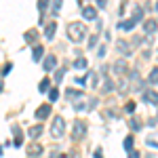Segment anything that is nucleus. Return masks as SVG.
<instances>
[{
	"label": "nucleus",
	"instance_id": "obj_1",
	"mask_svg": "<svg viewBox=\"0 0 158 158\" xmlns=\"http://www.w3.org/2000/svg\"><path fill=\"white\" fill-rule=\"evenodd\" d=\"M68 34H70V38H72V40L80 42V40L85 38V34H86V27H85L82 23H70V27H68Z\"/></svg>",
	"mask_w": 158,
	"mask_h": 158
},
{
	"label": "nucleus",
	"instance_id": "obj_2",
	"mask_svg": "<svg viewBox=\"0 0 158 158\" xmlns=\"http://www.w3.org/2000/svg\"><path fill=\"white\" fill-rule=\"evenodd\" d=\"M63 129H65V122H63V118H61V116H57V118H53L51 135H53V137H61V135H63Z\"/></svg>",
	"mask_w": 158,
	"mask_h": 158
},
{
	"label": "nucleus",
	"instance_id": "obj_3",
	"mask_svg": "<svg viewBox=\"0 0 158 158\" xmlns=\"http://www.w3.org/2000/svg\"><path fill=\"white\" fill-rule=\"evenodd\" d=\"M85 135H86V122L85 120H76V122H74L72 137H74V139H82Z\"/></svg>",
	"mask_w": 158,
	"mask_h": 158
},
{
	"label": "nucleus",
	"instance_id": "obj_4",
	"mask_svg": "<svg viewBox=\"0 0 158 158\" xmlns=\"http://www.w3.org/2000/svg\"><path fill=\"white\" fill-rule=\"evenodd\" d=\"M114 72L118 74L120 78H124V76L129 74V63H127L124 59H118L116 63H114Z\"/></svg>",
	"mask_w": 158,
	"mask_h": 158
},
{
	"label": "nucleus",
	"instance_id": "obj_5",
	"mask_svg": "<svg viewBox=\"0 0 158 158\" xmlns=\"http://www.w3.org/2000/svg\"><path fill=\"white\" fill-rule=\"evenodd\" d=\"M49 114H51V106H49V103H44V106H40V108L36 110V118H38V120L49 118Z\"/></svg>",
	"mask_w": 158,
	"mask_h": 158
},
{
	"label": "nucleus",
	"instance_id": "obj_6",
	"mask_svg": "<svg viewBox=\"0 0 158 158\" xmlns=\"http://www.w3.org/2000/svg\"><path fill=\"white\" fill-rule=\"evenodd\" d=\"M42 65H44V70H47V72L55 70V65H57V57H55V55H47V57H44V63H42Z\"/></svg>",
	"mask_w": 158,
	"mask_h": 158
},
{
	"label": "nucleus",
	"instance_id": "obj_7",
	"mask_svg": "<svg viewBox=\"0 0 158 158\" xmlns=\"http://www.w3.org/2000/svg\"><path fill=\"white\" fill-rule=\"evenodd\" d=\"M27 154H30V156H40V154H42V146L36 143V141L30 143V146H27Z\"/></svg>",
	"mask_w": 158,
	"mask_h": 158
},
{
	"label": "nucleus",
	"instance_id": "obj_8",
	"mask_svg": "<svg viewBox=\"0 0 158 158\" xmlns=\"http://www.w3.org/2000/svg\"><path fill=\"white\" fill-rule=\"evenodd\" d=\"M156 27H158V23L154 21V19H148L146 23H143V32H146V34H154Z\"/></svg>",
	"mask_w": 158,
	"mask_h": 158
},
{
	"label": "nucleus",
	"instance_id": "obj_9",
	"mask_svg": "<svg viewBox=\"0 0 158 158\" xmlns=\"http://www.w3.org/2000/svg\"><path fill=\"white\" fill-rule=\"evenodd\" d=\"M82 17H85V19H97V11H95L93 6H85V11H82Z\"/></svg>",
	"mask_w": 158,
	"mask_h": 158
},
{
	"label": "nucleus",
	"instance_id": "obj_10",
	"mask_svg": "<svg viewBox=\"0 0 158 158\" xmlns=\"http://www.w3.org/2000/svg\"><path fill=\"white\" fill-rule=\"evenodd\" d=\"M27 135H30L32 139H38V137L42 135V124H36V127H32V129L27 131Z\"/></svg>",
	"mask_w": 158,
	"mask_h": 158
},
{
	"label": "nucleus",
	"instance_id": "obj_11",
	"mask_svg": "<svg viewBox=\"0 0 158 158\" xmlns=\"http://www.w3.org/2000/svg\"><path fill=\"white\" fill-rule=\"evenodd\" d=\"M146 101L156 103V106H158V93H156V91H146Z\"/></svg>",
	"mask_w": 158,
	"mask_h": 158
},
{
	"label": "nucleus",
	"instance_id": "obj_12",
	"mask_svg": "<svg viewBox=\"0 0 158 158\" xmlns=\"http://www.w3.org/2000/svg\"><path fill=\"white\" fill-rule=\"evenodd\" d=\"M131 78H133V89H135V91H139V89H141V82H139V72H137V70H133Z\"/></svg>",
	"mask_w": 158,
	"mask_h": 158
},
{
	"label": "nucleus",
	"instance_id": "obj_13",
	"mask_svg": "<svg viewBox=\"0 0 158 158\" xmlns=\"http://www.w3.org/2000/svg\"><path fill=\"white\" fill-rule=\"evenodd\" d=\"M49 86H51L49 78H42V80H40V85H38V91H40V93H47V91H51Z\"/></svg>",
	"mask_w": 158,
	"mask_h": 158
},
{
	"label": "nucleus",
	"instance_id": "obj_14",
	"mask_svg": "<svg viewBox=\"0 0 158 158\" xmlns=\"http://www.w3.org/2000/svg\"><path fill=\"white\" fill-rule=\"evenodd\" d=\"M13 133H15V146H21V141H23L21 129H19V127H15V129H13Z\"/></svg>",
	"mask_w": 158,
	"mask_h": 158
},
{
	"label": "nucleus",
	"instance_id": "obj_15",
	"mask_svg": "<svg viewBox=\"0 0 158 158\" xmlns=\"http://www.w3.org/2000/svg\"><path fill=\"white\" fill-rule=\"evenodd\" d=\"M116 44H118V51H120V53H127V55H131V47H129L124 40H118Z\"/></svg>",
	"mask_w": 158,
	"mask_h": 158
},
{
	"label": "nucleus",
	"instance_id": "obj_16",
	"mask_svg": "<svg viewBox=\"0 0 158 158\" xmlns=\"http://www.w3.org/2000/svg\"><path fill=\"white\" fill-rule=\"evenodd\" d=\"M55 30H57V25H55V23H49V25H47V30H44V36L51 40V38L55 36Z\"/></svg>",
	"mask_w": 158,
	"mask_h": 158
},
{
	"label": "nucleus",
	"instance_id": "obj_17",
	"mask_svg": "<svg viewBox=\"0 0 158 158\" xmlns=\"http://www.w3.org/2000/svg\"><path fill=\"white\" fill-rule=\"evenodd\" d=\"M59 9H61V0H53L51 2V15H59Z\"/></svg>",
	"mask_w": 158,
	"mask_h": 158
},
{
	"label": "nucleus",
	"instance_id": "obj_18",
	"mask_svg": "<svg viewBox=\"0 0 158 158\" xmlns=\"http://www.w3.org/2000/svg\"><path fill=\"white\" fill-rule=\"evenodd\" d=\"M38 38V30H30V32H25V42H34Z\"/></svg>",
	"mask_w": 158,
	"mask_h": 158
},
{
	"label": "nucleus",
	"instance_id": "obj_19",
	"mask_svg": "<svg viewBox=\"0 0 158 158\" xmlns=\"http://www.w3.org/2000/svg\"><path fill=\"white\" fill-rule=\"evenodd\" d=\"M42 53H44V49H42V47H34V55H32V57H34V61H40L42 59Z\"/></svg>",
	"mask_w": 158,
	"mask_h": 158
},
{
	"label": "nucleus",
	"instance_id": "obj_20",
	"mask_svg": "<svg viewBox=\"0 0 158 158\" xmlns=\"http://www.w3.org/2000/svg\"><path fill=\"white\" fill-rule=\"evenodd\" d=\"M148 82H152V85H156V82H158V68H154V70L150 72V76H148Z\"/></svg>",
	"mask_w": 158,
	"mask_h": 158
},
{
	"label": "nucleus",
	"instance_id": "obj_21",
	"mask_svg": "<svg viewBox=\"0 0 158 158\" xmlns=\"http://www.w3.org/2000/svg\"><path fill=\"white\" fill-rule=\"evenodd\" d=\"M133 25H135V21H133V19H129V21H122V23L118 25V30H124V32H129Z\"/></svg>",
	"mask_w": 158,
	"mask_h": 158
},
{
	"label": "nucleus",
	"instance_id": "obj_22",
	"mask_svg": "<svg viewBox=\"0 0 158 158\" xmlns=\"http://www.w3.org/2000/svg\"><path fill=\"white\" fill-rule=\"evenodd\" d=\"M129 124H131V129H133V131H139V129H141V122H139L137 116H133V118L129 120Z\"/></svg>",
	"mask_w": 158,
	"mask_h": 158
},
{
	"label": "nucleus",
	"instance_id": "obj_23",
	"mask_svg": "<svg viewBox=\"0 0 158 158\" xmlns=\"http://www.w3.org/2000/svg\"><path fill=\"white\" fill-rule=\"evenodd\" d=\"M74 65H76L78 70H85V68H86V59H85V57H78V59L74 61Z\"/></svg>",
	"mask_w": 158,
	"mask_h": 158
},
{
	"label": "nucleus",
	"instance_id": "obj_24",
	"mask_svg": "<svg viewBox=\"0 0 158 158\" xmlns=\"http://www.w3.org/2000/svg\"><path fill=\"white\" fill-rule=\"evenodd\" d=\"M122 146H124V150H127V152H133V137H127Z\"/></svg>",
	"mask_w": 158,
	"mask_h": 158
},
{
	"label": "nucleus",
	"instance_id": "obj_25",
	"mask_svg": "<svg viewBox=\"0 0 158 158\" xmlns=\"http://www.w3.org/2000/svg\"><path fill=\"white\" fill-rule=\"evenodd\" d=\"M86 80H91V86L95 89V86H97V74H95V72H89V76H86Z\"/></svg>",
	"mask_w": 158,
	"mask_h": 158
},
{
	"label": "nucleus",
	"instance_id": "obj_26",
	"mask_svg": "<svg viewBox=\"0 0 158 158\" xmlns=\"http://www.w3.org/2000/svg\"><path fill=\"white\" fill-rule=\"evenodd\" d=\"M49 99L51 101H57V99H59V89H51L49 91Z\"/></svg>",
	"mask_w": 158,
	"mask_h": 158
},
{
	"label": "nucleus",
	"instance_id": "obj_27",
	"mask_svg": "<svg viewBox=\"0 0 158 158\" xmlns=\"http://www.w3.org/2000/svg\"><path fill=\"white\" fill-rule=\"evenodd\" d=\"M47 6H49V0H38V11L47 13Z\"/></svg>",
	"mask_w": 158,
	"mask_h": 158
},
{
	"label": "nucleus",
	"instance_id": "obj_28",
	"mask_svg": "<svg viewBox=\"0 0 158 158\" xmlns=\"http://www.w3.org/2000/svg\"><path fill=\"white\" fill-rule=\"evenodd\" d=\"M141 17H143V15H141V9L137 6V9H135V13H133V21H135V23H137V21H141Z\"/></svg>",
	"mask_w": 158,
	"mask_h": 158
},
{
	"label": "nucleus",
	"instance_id": "obj_29",
	"mask_svg": "<svg viewBox=\"0 0 158 158\" xmlns=\"http://www.w3.org/2000/svg\"><path fill=\"white\" fill-rule=\"evenodd\" d=\"M11 70H13V63H11V61H9V63H4V68H2V76H6Z\"/></svg>",
	"mask_w": 158,
	"mask_h": 158
},
{
	"label": "nucleus",
	"instance_id": "obj_30",
	"mask_svg": "<svg viewBox=\"0 0 158 158\" xmlns=\"http://www.w3.org/2000/svg\"><path fill=\"white\" fill-rule=\"evenodd\" d=\"M74 82H76L78 86H85V85H86V78H82V76H78V78H76Z\"/></svg>",
	"mask_w": 158,
	"mask_h": 158
},
{
	"label": "nucleus",
	"instance_id": "obj_31",
	"mask_svg": "<svg viewBox=\"0 0 158 158\" xmlns=\"http://www.w3.org/2000/svg\"><path fill=\"white\" fill-rule=\"evenodd\" d=\"M95 44H97V36H91L89 38V49H93Z\"/></svg>",
	"mask_w": 158,
	"mask_h": 158
},
{
	"label": "nucleus",
	"instance_id": "obj_32",
	"mask_svg": "<svg viewBox=\"0 0 158 158\" xmlns=\"http://www.w3.org/2000/svg\"><path fill=\"white\" fill-rule=\"evenodd\" d=\"M61 78H63V70H57V72H55V80L61 82Z\"/></svg>",
	"mask_w": 158,
	"mask_h": 158
},
{
	"label": "nucleus",
	"instance_id": "obj_33",
	"mask_svg": "<svg viewBox=\"0 0 158 158\" xmlns=\"http://www.w3.org/2000/svg\"><path fill=\"white\" fill-rule=\"evenodd\" d=\"M133 110H135V103H133V101H129V103H127V112H133Z\"/></svg>",
	"mask_w": 158,
	"mask_h": 158
},
{
	"label": "nucleus",
	"instance_id": "obj_34",
	"mask_svg": "<svg viewBox=\"0 0 158 158\" xmlns=\"http://www.w3.org/2000/svg\"><path fill=\"white\" fill-rule=\"evenodd\" d=\"M97 55H99V57H103V55H106V47H99V51H97Z\"/></svg>",
	"mask_w": 158,
	"mask_h": 158
},
{
	"label": "nucleus",
	"instance_id": "obj_35",
	"mask_svg": "<svg viewBox=\"0 0 158 158\" xmlns=\"http://www.w3.org/2000/svg\"><path fill=\"white\" fill-rule=\"evenodd\" d=\"M129 158H141V154H139V152H131V154H129Z\"/></svg>",
	"mask_w": 158,
	"mask_h": 158
},
{
	"label": "nucleus",
	"instance_id": "obj_36",
	"mask_svg": "<svg viewBox=\"0 0 158 158\" xmlns=\"http://www.w3.org/2000/svg\"><path fill=\"white\" fill-rule=\"evenodd\" d=\"M148 146H152V148H158V143L154 141V139H148Z\"/></svg>",
	"mask_w": 158,
	"mask_h": 158
},
{
	"label": "nucleus",
	"instance_id": "obj_37",
	"mask_svg": "<svg viewBox=\"0 0 158 158\" xmlns=\"http://www.w3.org/2000/svg\"><path fill=\"white\" fill-rule=\"evenodd\" d=\"M97 4H99V6H101V9H103V6L108 4V0H97Z\"/></svg>",
	"mask_w": 158,
	"mask_h": 158
},
{
	"label": "nucleus",
	"instance_id": "obj_38",
	"mask_svg": "<svg viewBox=\"0 0 158 158\" xmlns=\"http://www.w3.org/2000/svg\"><path fill=\"white\" fill-rule=\"evenodd\" d=\"M51 158H63V156H61L59 152H53V154H51Z\"/></svg>",
	"mask_w": 158,
	"mask_h": 158
},
{
	"label": "nucleus",
	"instance_id": "obj_39",
	"mask_svg": "<svg viewBox=\"0 0 158 158\" xmlns=\"http://www.w3.org/2000/svg\"><path fill=\"white\" fill-rule=\"evenodd\" d=\"M156 11H158V2H156Z\"/></svg>",
	"mask_w": 158,
	"mask_h": 158
}]
</instances>
